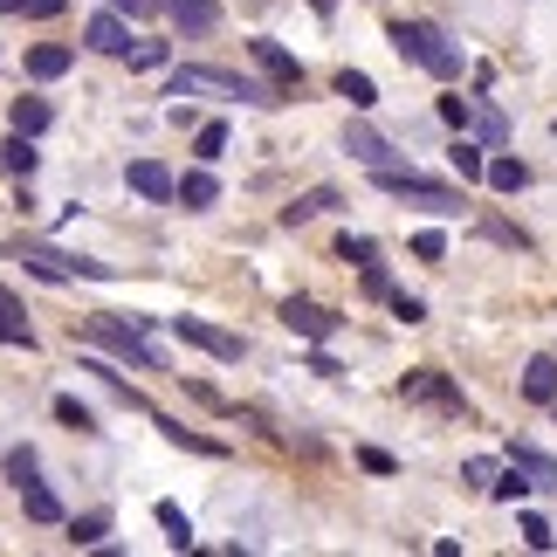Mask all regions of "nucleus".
Wrapping results in <instances>:
<instances>
[{
	"mask_svg": "<svg viewBox=\"0 0 557 557\" xmlns=\"http://www.w3.org/2000/svg\"><path fill=\"white\" fill-rule=\"evenodd\" d=\"M385 41H393L406 62H420L426 76H441V83L461 76V49L434 28V21H393V28H385Z\"/></svg>",
	"mask_w": 557,
	"mask_h": 557,
	"instance_id": "1",
	"label": "nucleus"
},
{
	"mask_svg": "<svg viewBox=\"0 0 557 557\" xmlns=\"http://www.w3.org/2000/svg\"><path fill=\"white\" fill-rule=\"evenodd\" d=\"M83 331H90L111 358H124V366H138V372H165V351L152 345V317H132V324H124V317H103V310H97Z\"/></svg>",
	"mask_w": 557,
	"mask_h": 557,
	"instance_id": "2",
	"label": "nucleus"
},
{
	"mask_svg": "<svg viewBox=\"0 0 557 557\" xmlns=\"http://www.w3.org/2000/svg\"><path fill=\"white\" fill-rule=\"evenodd\" d=\"M193 90H213V97H242V103H289V90H275L269 76H234V70H173V97H193Z\"/></svg>",
	"mask_w": 557,
	"mask_h": 557,
	"instance_id": "3",
	"label": "nucleus"
},
{
	"mask_svg": "<svg viewBox=\"0 0 557 557\" xmlns=\"http://www.w3.org/2000/svg\"><path fill=\"white\" fill-rule=\"evenodd\" d=\"M14 255H21V269H35L41 283H111V262H90V255H62V248H49V242H14Z\"/></svg>",
	"mask_w": 557,
	"mask_h": 557,
	"instance_id": "4",
	"label": "nucleus"
},
{
	"mask_svg": "<svg viewBox=\"0 0 557 557\" xmlns=\"http://www.w3.org/2000/svg\"><path fill=\"white\" fill-rule=\"evenodd\" d=\"M379 193H393V200H413L426 213H461V186H441V180H426L413 173V165H393V173H372Z\"/></svg>",
	"mask_w": 557,
	"mask_h": 557,
	"instance_id": "5",
	"label": "nucleus"
},
{
	"mask_svg": "<svg viewBox=\"0 0 557 557\" xmlns=\"http://www.w3.org/2000/svg\"><path fill=\"white\" fill-rule=\"evenodd\" d=\"M399 399H413V406H434V413H447V420H461V413H468L461 385L447 379V372H434V366L406 372V379H399Z\"/></svg>",
	"mask_w": 557,
	"mask_h": 557,
	"instance_id": "6",
	"label": "nucleus"
},
{
	"mask_svg": "<svg viewBox=\"0 0 557 557\" xmlns=\"http://www.w3.org/2000/svg\"><path fill=\"white\" fill-rule=\"evenodd\" d=\"M173 337L193 351H207V358H221V366H234L248 345H242V331H221V324H207V317H173Z\"/></svg>",
	"mask_w": 557,
	"mask_h": 557,
	"instance_id": "7",
	"label": "nucleus"
},
{
	"mask_svg": "<svg viewBox=\"0 0 557 557\" xmlns=\"http://www.w3.org/2000/svg\"><path fill=\"white\" fill-rule=\"evenodd\" d=\"M248 55H255V70H262V76L275 83V90H289V97H296V90H304V62H296V55L283 49V41H269V35H255V41H248Z\"/></svg>",
	"mask_w": 557,
	"mask_h": 557,
	"instance_id": "8",
	"label": "nucleus"
},
{
	"mask_svg": "<svg viewBox=\"0 0 557 557\" xmlns=\"http://www.w3.org/2000/svg\"><path fill=\"white\" fill-rule=\"evenodd\" d=\"M283 324H289L296 337H310V345H331L345 317H337V310H324V304H310V296H289V304H283Z\"/></svg>",
	"mask_w": 557,
	"mask_h": 557,
	"instance_id": "9",
	"label": "nucleus"
},
{
	"mask_svg": "<svg viewBox=\"0 0 557 557\" xmlns=\"http://www.w3.org/2000/svg\"><path fill=\"white\" fill-rule=\"evenodd\" d=\"M124 186H132L138 200H152V207H165V200H180V180L165 173L159 159H132V165H124Z\"/></svg>",
	"mask_w": 557,
	"mask_h": 557,
	"instance_id": "10",
	"label": "nucleus"
},
{
	"mask_svg": "<svg viewBox=\"0 0 557 557\" xmlns=\"http://www.w3.org/2000/svg\"><path fill=\"white\" fill-rule=\"evenodd\" d=\"M345 152L366 165V173H393V165H406V152H393V145H385L379 132H366V124H351V132H345Z\"/></svg>",
	"mask_w": 557,
	"mask_h": 557,
	"instance_id": "11",
	"label": "nucleus"
},
{
	"mask_svg": "<svg viewBox=\"0 0 557 557\" xmlns=\"http://www.w3.org/2000/svg\"><path fill=\"white\" fill-rule=\"evenodd\" d=\"M83 49H97V55H132V28H124V14H90V21H83Z\"/></svg>",
	"mask_w": 557,
	"mask_h": 557,
	"instance_id": "12",
	"label": "nucleus"
},
{
	"mask_svg": "<svg viewBox=\"0 0 557 557\" xmlns=\"http://www.w3.org/2000/svg\"><path fill=\"white\" fill-rule=\"evenodd\" d=\"M523 399L530 406H557V351H537L523 366Z\"/></svg>",
	"mask_w": 557,
	"mask_h": 557,
	"instance_id": "13",
	"label": "nucleus"
},
{
	"mask_svg": "<svg viewBox=\"0 0 557 557\" xmlns=\"http://www.w3.org/2000/svg\"><path fill=\"white\" fill-rule=\"evenodd\" d=\"M165 21L186 35H207V28H221V0H165Z\"/></svg>",
	"mask_w": 557,
	"mask_h": 557,
	"instance_id": "14",
	"label": "nucleus"
},
{
	"mask_svg": "<svg viewBox=\"0 0 557 557\" xmlns=\"http://www.w3.org/2000/svg\"><path fill=\"white\" fill-rule=\"evenodd\" d=\"M152 426H159V434L173 441V447H186V455H213V461L227 455V447L213 441V434H193V426H180V420H165V413H152Z\"/></svg>",
	"mask_w": 557,
	"mask_h": 557,
	"instance_id": "15",
	"label": "nucleus"
},
{
	"mask_svg": "<svg viewBox=\"0 0 557 557\" xmlns=\"http://www.w3.org/2000/svg\"><path fill=\"white\" fill-rule=\"evenodd\" d=\"M70 62H76V49L41 41V49H28V76H35V83H55V76H70Z\"/></svg>",
	"mask_w": 557,
	"mask_h": 557,
	"instance_id": "16",
	"label": "nucleus"
},
{
	"mask_svg": "<svg viewBox=\"0 0 557 557\" xmlns=\"http://www.w3.org/2000/svg\"><path fill=\"white\" fill-rule=\"evenodd\" d=\"M509 461H517V468H523V475L537 482V488H550V496H557V461L544 455V447H530V441H517V447H509Z\"/></svg>",
	"mask_w": 557,
	"mask_h": 557,
	"instance_id": "17",
	"label": "nucleus"
},
{
	"mask_svg": "<svg viewBox=\"0 0 557 557\" xmlns=\"http://www.w3.org/2000/svg\"><path fill=\"white\" fill-rule=\"evenodd\" d=\"M337 207V193L331 186H310V193H296V200L283 207V227H304V221H317V213H331Z\"/></svg>",
	"mask_w": 557,
	"mask_h": 557,
	"instance_id": "18",
	"label": "nucleus"
},
{
	"mask_svg": "<svg viewBox=\"0 0 557 557\" xmlns=\"http://www.w3.org/2000/svg\"><path fill=\"white\" fill-rule=\"evenodd\" d=\"M21 509H28V523H62V496L49 482H21Z\"/></svg>",
	"mask_w": 557,
	"mask_h": 557,
	"instance_id": "19",
	"label": "nucleus"
},
{
	"mask_svg": "<svg viewBox=\"0 0 557 557\" xmlns=\"http://www.w3.org/2000/svg\"><path fill=\"white\" fill-rule=\"evenodd\" d=\"M213 200H221V180H213L207 165H200V173H186V180H180V207H186V213H207Z\"/></svg>",
	"mask_w": 557,
	"mask_h": 557,
	"instance_id": "20",
	"label": "nucleus"
},
{
	"mask_svg": "<svg viewBox=\"0 0 557 557\" xmlns=\"http://www.w3.org/2000/svg\"><path fill=\"white\" fill-rule=\"evenodd\" d=\"M49 124H55V103H49V97H14V132L41 138Z\"/></svg>",
	"mask_w": 557,
	"mask_h": 557,
	"instance_id": "21",
	"label": "nucleus"
},
{
	"mask_svg": "<svg viewBox=\"0 0 557 557\" xmlns=\"http://www.w3.org/2000/svg\"><path fill=\"white\" fill-rule=\"evenodd\" d=\"M103 537H111V509H83V517H70V544L76 550H97Z\"/></svg>",
	"mask_w": 557,
	"mask_h": 557,
	"instance_id": "22",
	"label": "nucleus"
},
{
	"mask_svg": "<svg viewBox=\"0 0 557 557\" xmlns=\"http://www.w3.org/2000/svg\"><path fill=\"white\" fill-rule=\"evenodd\" d=\"M331 90L345 97L351 111H372V103H379V83H372L366 70H337V83H331Z\"/></svg>",
	"mask_w": 557,
	"mask_h": 557,
	"instance_id": "23",
	"label": "nucleus"
},
{
	"mask_svg": "<svg viewBox=\"0 0 557 557\" xmlns=\"http://www.w3.org/2000/svg\"><path fill=\"white\" fill-rule=\"evenodd\" d=\"M83 372H97V379H103V385H111V393H117L124 406H132V413H152V406H145V393H138V385H132V379H124L117 366H103V358H83Z\"/></svg>",
	"mask_w": 557,
	"mask_h": 557,
	"instance_id": "24",
	"label": "nucleus"
},
{
	"mask_svg": "<svg viewBox=\"0 0 557 557\" xmlns=\"http://www.w3.org/2000/svg\"><path fill=\"white\" fill-rule=\"evenodd\" d=\"M0 345L35 351V324H28V310H21V296H14V304H0Z\"/></svg>",
	"mask_w": 557,
	"mask_h": 557,
	"instance_id": "25",
	"label": "nucleus"
},
{
	"mask_svg": "<svg viewBox=\"0 0 557 557\" xmlns=\"http://www.w3.org/2000/svg\"><path fill=\"white\" fill-rule=\"evenodd\" d=\"M152 517H159V530H165V544H173V550H200V544H193V523H186L180 503H152Z\"/></svg>",
	"mask_w": 557,
	"mask_h": 557,
	"instance_id": "26",
	"label": "nucleus"
},
{
	"mask_svg": "<svg viewBox=\"0 0 557 557\" xmlns=\"http://www.w3.org/2000/svg\"><path fill=\"white\" fill-rule=\"evenodd\" d=\"M488 145H468V138H455V152H447V165H455V180L468 186V180H488Z\"/></svg>",
	"mask_w": 557,
	"mask_h": 557,
	"instance_id": "27",
	"label": "nucleus"
},
{
	"mask_svg": "<svg viewBox=\"0 0 557 557\" xmlns=\"http://www.w3.org/2000/svg\"><path fill=\"white\" fill-rule=\"evenodd\" d=\"M488 186H496V193H523L530 186V165L509 159V152H496V159H488Z\"/></svg>",
	"mask_w": 557,
	"mask_h": 557,
	"instance_id": "28",
	"label": "nucleus"
},
{
	"mask_svg": "<svg viewBox=\"0 0 557 557\" xmlns=\"http://www.w3.org/2000/svg\"><path fill=\"white\" fill-rule=\"evenodd\" d=\"M35 159H41V152H35V138H28V132H14L8 145H0V165H8L14 180H28V173H35Z\"/></svg>",
	"mask_w": 557,
	"mask_h": 557,
	"instance_id": "29",
	"label": "nucleus"
},
{
	"mask_svg": "<svg viewBox=\"0 0 557 557\" xmlns=\"http://www.w3.org/2000/svg\"><path fill=\"white\" fill-rule=\"evenodd\" d=\"M475 138L488 145V152H503V145H509V117L496 111V103H475Z\"/></svg>",
	"mask_w": 557,
	"mask_h": 557,
	"instance_id": "30",
	"label": "nucleus"
},
{
	"mask_svg": "<svg viewBox=\"0 0 557 557\" xmlns=\"http://www.w3.org/2000/svg\"><path fill=\"white\" fill-rule=\"evenodd\" d=\"M337 262H351L358 275H366L379 262V242H372V234H337Z\"/></svg>",
	"mask_w": 557,
	"mask_h": 557,
	"instance_id": "31",
	"label": "nucleus"
},
{
	"mask_svg": "<svg viewBox=\"0 0 557 557\" xmlns=\"http://www.w3.org/2000/svg\"><path fill=\"white\" fill-rule=\"evenodd\" d=\"M482 234H488L496 248H517V255H530V234H523L517 221H503V213H482Z\"/></svg>",
	"mask_w": 557,
	"mask_h": 557,
	"instance_id": "32",
	"label": "nucleus"
},
{
	"mask_svg": "<svg viewBox=\"0 0 557 557\" xmlns=\"http://www.w3.org/2000/svg\"><path fill=\"white\" fill-rule=\"evenodd\" d=\"M193 159H200V165L227 159V124H200V132H193Z\"/></svg>",
	"mask_w": 557,
	"mask_h": 557,
	"instance_id": "33",
	"label": "nucleus"
},
{
	"mask_svg": "<svg viewBox=\"0 0 557 557\" xmlns=\"http://www.w3.org/2000/svg\"><path fill=\"white\" fill-rule=\"evenodd\" d=\"M55 420L70 426V434H97V413H90V406H83L76 393H62V399H55Z\"/></svg>",
	"mask_w": 557,
	"mask_h": 557,
	"instance_id": "34",
	"label": "nucleus"
},
{
	"mask_svg": "<svg viewBox=\"0 0 557 557\" xmlns=\"http://www.w3.org/2000/svg\"><path fill=\"white\" fill-rule=\"evenodd\" d=\"M530 488H537V482H530V475H523V468H517V461H509V475H496V488H488V503H523V496H530Z\"/></svg>",
	"mask_w": 557,
	"mask_h": 557,
	"instance_id": "35",
	"label": "nucleus"
},
{
	"mask_svg": "<svg viewBox=\"0 0 557 557\" xmlns=\"http://www.w3.org/2000/svg\"><path fill=\"white\" fill-rule=\"evenodd\" d=\"M517 530H523V544H530V550H557V530L537 517V509H523V523H517Z\"/></svg>",
	"mask_w": 557,
	"mask_h": 557,
	"instance_id": "36",
	"label": "nucleus"
},
{
	"mask_svg": "<svg viewBox=\"0 0 557 557\" xmlns=\"http://www.w3.org/2000/svg\"><path fill=\"white\" fill-rule=\"evenodd\" d=\"M441 124H455V132H475V97H441Z\"/></svg>",
	"mask_w": 557,
	"mask_h": 557,
	"instance_id": "37",
	"label": "nucleus"
},
{
	"mask_svg": "<svg viewBox=\"0 0 557 557\" xmlns=\"http://www.w3.org/2000/svg\"><path fill=\"white\" fill-rule=\"evenodd\" d=\"M173 62V41H138L132 49V70H165Z\"/></svg>",
	"mask_w": 557,
	"mask_h": 557,
	"instance_id": "38",
	"label": "nucleus"
},
{
	"mask_svg": "<svg viewBox=\"0 0 557 557\" xmlns=\"http://www.w3.org/2000/svg\"><path fill=\"white\" fill-rule=\"evenodd\" d=\"M461 482H468V488H482V496H488V488H496V461H488V455L461 461Z\"/></svg>",
	"mask_w": 557,
	"mask_h": 557,
	"instance_id": "39",
	"label": "nucleus"
},
{
	"mask_svg": "<svg viewBox=\"0 0 557 557\" xmlns=\"http://www.w3.org/2000/svg\"><path fill=\"white\" fill-rule=\"evenodd\" d=\"M385 304H393V317H399V324H426V304H420V296L393 289V296H385Z\"/></svg>",
	"mask_w": 557,
	"mask_h": 557,
	"instance_id": "40",
	"label": "nucleus"
},
{
	"mask_svg": "<svg viewBox=\"0 0 557 557\" xmlns=\"http://www.w3.org/2000/svg\"><path fill=\"white\" fill-rule=\"evenodd\" d=\"M413 255H420V262H441V255H447V234L441 227H420L413 234Z\"/></svg>",
	"mask_w": 557,
	"mask_h": 557,
	"instance_id": "41",
	"label": "nucleus"
},
{
	"mask_svg": "<svg viewBox=\"0 0 557 557\" xmlns=\"http://www.w3.org/2000/svg\"><path fill=\"white\" fill-rule=\"evenodd\" d=\"M35 468H41V461H35V447L21 441L14 455H8V475H14V488H21V482H35Z\"/></svg>",
	"mask_w": 557,
	"mask_h": 557,
	"instance_id": "42",
	"label": "nucleus"
},
{
	"mask_svg": "<svg viewBox=\"0 0 557 557\" xmlns=\"http://www.w3.org/2000/svg\"><path fill=\"white\" fill-rule=\"evenodd\" d=\"M358 468H366V475H393V455H385V447H358Z\"/></svg>",
	"mask_w": 557,
	"mask_h": 557,
	"instance_id": "43",
	"label": "nucleus"
},
{
	"mask_svg": "<svg viewBox=\"0 0 557 557\" xmlns=\"http://www.w3.org/2000/svg\"><path fill=\"white\" fill-rule=\"evenodd\" d=\"M366 296H379V304L393 296V275H385V262H372V269H366Z\"/></svg>",
	"mask_w": 557,
	"mask_h": 557,
	"instance_id": "44",
	"label": "nucleus"
},
{
	"mask_svg": "<svg viewBox=\"0 0 557 557\" xmlns=\"http://www.w3.org/2000/svg\"><path fill=\"white\" fill-rule=\"evenodd\" d=\"M62 8H70V0H21V14H35V21H55Z\"/></svg>",
	"mask_w": 557,
	"mask_h": 557,
	"instance_id": "45",
	"label": "nucleus"
},
{
	"mask_svg": "<svg viewBox=\"0 0 557 557\" xmlns=\"http://www.w3.org/2000/svg\"><path fill=\"white\" fill-rule=\"evenodd\" d=\"M111 8H117V14H132V21H138V14H159V8H165V0H111Z\"/></svg>",
	"mask_w": 557,
	"mask_h": 557,
	"instance_id": "46",
	"label": "nucleus"
},
{
	"mask_svg": "<svg viewBox=\"0 0 557 557\" xmlns=\"http://www.w3.org/2000/svg\"><path fill=\"white\" fill-rule=\"evenodd\" d=\"M310 8H317V14H324V21H331V14H337V0H310Z\"/></svg>",
	"mask_w": 557,
	"mask_h": 557,
	"instance_id": "47",
	"label": "nucleus"
},
{
	"mask_svg": "<svg viewBox=\"0 0 557 557\" xmlns=\"http://www.w3.org/2000/svg\"><path fill=\"white\" fill-rule=\"evenodd\" d=\"M0 14H21V0H0Z\"/></svg>",
	"mask_w": 557,
	"mask_h": 557,
	"instance_id": "48",
	"label": "nucleus"
},
{
	"mask_svg": "<svg viewBox=\"0 0 557 557\" xmlns=\"http://www.w3.org/2000/svg\"><path fill=\"white\" fill-rule=\"evenodd\" d=\"M0 304H14V289H8V283H0Z\"/></svg>",
	"mask_w": 557,
	"mask_h": 557,
	"instance_id": "49",
	"label": "nucleus"
}]
</instances>
